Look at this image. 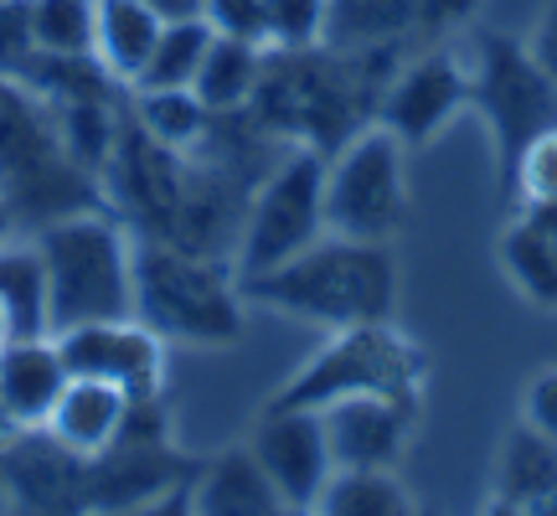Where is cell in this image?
<instances>
[{
  "instance_id": "31",
  "label": "cell",
  "mask_w": 557,
  "mask_h": 516,
  "mask_svg": "<svg viewBox=\"0 0 557 516\" xmlns=\"http://www.w3.org/2000/svg\"><path fill=\"white\" fill-rule=\"evenodd\" d=\"M527 52H532L542 73L557 83V0H547V11L537 16V32L527 41Z\"/></svg>"
},
{
  "instance_id": "4",
  "label": "cell",
  "mask_w": 557,
  "mask_h": 516,
  "mask_svg": "<svg viewBox=\"0 0 557 516\" xmlns=\"http://www.w3.org/2000/svg\"><path fill=\"white\" fill-rule=\"evenodd\" d=\"M423 382H429V357L418 352V341L403 336L393 320H361V325H341L336 336L269 397V408H325L336 397L357 393L423 403Z\"/></svg>"
},
{
  "instance_id": "14",
  "label": "cell",
  "mask_w": 557,
  "mask_h": 516,
  "mask_svg": "<svg viewBox=\"0 0 557 516\" xmlns=\"http://www.w3.org/2000/svg\"><path fill=\"white\" fill-rule=\"evenodd\" d=\"M67 378L73 372L58 352V336H11L0 346V408L16 423V434L47 429Z\"/></svg>"
},
{
  "instance_id": "34",
  "label": "cell",
  "mask_w": 557,
  "mask_h": 516,
  "mask_svg": "<svg viewBox=\"0 0 557 516\" xmlns=\"http://www.w3.org/2000/svg\"><path fill=\"white\" fill-rule=\"evenodd\" d=\"M0 512H16V506H11V486H5V470H0Z\"/></svg>"
},
{
  "instance_id": "16",
  "label": "cell",
  "mask_w": 557,
  "mask_h": 516,
  "mask_svg": "<svg viewBox=\"0 0 557 516\" xmlns=\"http://www.w3.org/2000/svg\"><path fill=\"white\" fill-rule=\"evenodd\" d=\"M191 512L201 516H274L284 512L274 480L263 476V465L253 450H222L218 459H207L191 480Z\"/></svg>"
},
{
  "instance_id": "33",
  "label": "cell",
  "mask_w": 557,
  "mask_h": 516,
  "mask_svg": "<svg viewBox=\"0 0 557 516\" xmlns=\"http://www.w3.org/2000/svg\"><path fill=\"white\" fill-rule=\"evenodd\" d=\"M11 228H16V212H11V201L0 197V243L11 238Z\"/></svg>"
},
{
  "instance_id": "35",
  "label": "cell",
  "mask_w": 557,
  "mask_h": 516,
  "mask_svg": "<svg viewBox=\"0 0 557 516\" xmlns=\"http://www.w3.org/2000/svg\"><path fill=\"white\" fill-rule=\"evenodd\" d=\"M11 341V316H5V305H0V346Z\"/></svg>"
},
{
  "instance_id": "10",
  "label": "cell",
  "mask_w": 557,
  "mask_h": 516,
  "mask_svg": "<svg viewBox=\"0 0 557 516\" xmlns=\"http://www.w3.org/2000/svg\"><path fill=\"white\" fill-rule=\"evenodd\" d=\"M248 450L263 465V476L274 480L284 512H315L320 491L336 470L315 408H263Z\"/></svg>"
},
{
  "instance_id": "24",
  "label": "cell",
  "mask_w": 557,
  "mask_h": 516,
  "mask_svg": "<svg viewBox=\"0 0 557 516\" xmlns=\"http://www.w3.org/2000/svg\"><path fill=\"white\" fill-rule=\"evenodd\" d=\"M212 21L207 16H186V21H165L160 26V41L150 62H145V73L135 78V88H191L201 73V58H207V47H212Z\"/></svg>"
},
{
  "instance_id": "30",
  "label": "cell",
  "mask_w": 557,
  "mask_h": 516,
  "mask_svg": "<svg viewBox=\"0 0 557 516\" xmlns=\"http://www.w3.org/2000/svg\"><path fill=\"white\" fill-rule=\"evenodd\" d=\"M521 414H527V429H537L542 439L557 444V367H547V372H537V378L527 382Z\"/></svg>"
},
{
  "instance_id": "5",
  "label": "cell",
  "mask_w": 557,
  "mask_h": 516,
  "mask_svg": "<svg viewBox=\"0 0 557 516\" xmlns=\"http://www.w3.org/2000/svg\"><path fill=\"white\" fill-rule=\"evenodd\" d=\"M408 222L403 139L387 124H361L325 160V233L367 243H393Z\"/></svg>"
},
{
  "instance_id": "18",
  "label": "cell",
  "mask_w": 557,
  "mask_h": 516,
  "mask_svg": "<svg viewBox=\"0 0 557 516\" xmlns=\"http://www.w3.org/2000/svg\"><path fill=\"white\" fill-rule=\"evenodd\" d=\"M263 58H269V47H259V41L212 37L191 94H197L212 114H248V103H253L259 78H263Z\"/></svg>"
},
{
  "instance_id": "9",
  "label": "cell",
  "mask_w": 557,
  "mask_h": 516,
  "mask_svg": "<svg viewBox=\"0 0 557 516\" xmlns=\"http://www.w3.org/2000/svg\"><path fill=\"white\" fill-rule=\"evenodd\" d=\"M58 352L73 378L114 382L135 403L160 397L165 388V336H156L139 316L88 320V325L58 331Z\"/></svg>"
},
{
  "instance_id": "15",
  "label": "cell",
  "mask_w": 557,
  "mask_h": 516,
  "mask_svg": "<svg viewBox=\"0 0 557 516\" xmlns=\"http://www.w3.org/2000/svg\"><path fill=\"white\" fill-rule=\"evenodd\" d=\"M129 403H135V397L124 393V388H114V382L67 378V388H62V397H58V408H52V418H47V434L58 439L62 450L94 459V455H103V450L124 434Z\"/></svg>"
},
{
  "instance_id": "22",
  "label": "cell",
  "mask_w": 557,
  "mask_h": 516,
  "mask_svg": "<svg viewBox=\"0 0 557 516\" xmlns=\"http://www.w3.org/2000/svg\"><path fill=\"white\" fill-rule=\"evenodd\" d=\"M0 305L11 316V336H52L47 269L37 243H0Z\"/></svg>"
},
{
  "instance_id": "36",
  "label": "cell",
  "mask_w": 557,
  "mask_h": 516,
  "mask_svg": "<svg viewBox=\"0 0 557 516\" xmlns=\"http://www.w3.org/2000/svg\"><path fill=\"white\" fill-rule=\"evenodd\" d=\"M5 434H16V423L5 418V408H0V444H5Z\"/></svg>"
},
{
  "instance_id": "25",
  "label": "cell",
  "mask_w": 557,
  "mask_h": 516,
  "mask_svg": "<svg viewBox=\"0 0 557 516\" xmlns=\"http://www.w3.org/2000/svg\"><path fill=\"white\" fill-rule=\"evenodd\" d=\"M32 32L52 58L94 52V0H32Z\"/></svg>"
},
{
  "instance_id": "3",
  "label": "cell",
  "mask_w": 557,
  "mask_h": 516,
  "mask_svg": "<svg viewBox=\"0 0 557 516\" xmlns=\"http://www.w3.org/2000/svg\"><path fill=\"white\" fill-rule=\"evenodd\" d=\"M37 254L47 269L52 336L88 320L135 316V233H124L103 207L37 228Z\"/></svg>"
},
{
  "instance_id": "11",
  "label": "cell",
  "mask_w": 557,
  "mask_h": 516,
  "mask_svg": "<svg viewBox=\"0 0 557 516\" xmlns=\"http://www.w3.org/2000/svg\"><path fill=\"white\" fill-rule=\"evenodd\" d=\"M475 0H331L325 47L341 52H408L418 41H438L465 21Z\"/></svg>"
},
{
  "instance_id": "2",
  "label": "cell",
  "mask_w": 557,
  "mask_h": 516,
  "mask_svg": "<svg viewBox=\"0 0 557 516\" xmlns=\"http://www.w3.org/2000/svg\"><path fill=\"white\" fill-rule=\"evenodd\" d=\"M218 254L176 238H135V316L165 341L233 346L243 336V284Z\"/></svg>"
},
{
  "instance_id": "6",
  "label": "cell",
  "mask_w": 557,
  "mask_h": 516,
  "mask_svg": "<svg viewBox=\"0 0 557 516\" xmlns=\"http://www.w3.org/2000/svg\"><path fill=\"white\" fill-rule=\"evenodd\" d=\"M315 238H325V156L315 145H295L243 207L233 269L238 279H253L310 248Z\"/></svg>"
},
{
  "instance_id": "26",
  "label": "cell",
  "mask_w": 557,
  "mask_h": 516,
  "mask_svg": "<svg viewBox=\"0 0 557 516\" xmlns=\"http://www.w3.org/2000/svg\"><path fill=\"white\" fill-rule=\"evenodd\" d=\"M269 11V52H305L325 41L331 0H263Z\"/></svg>"
},
{
  "instance_id": "28",
  "label": "cell",
  "mask_w": 557,
  "mask_h": 516,
  "mask_svg": "<svg viewBox=\"0 0 557 516\" xmlns=\"http://www.w3.org/2000/svg\"><path fill=\"white\" fill-rule=\"evenodd\" d=\"M41 58L37 32H32V0H0V78L21 83Z\"/></svg>"
},
{
  "instance_id": "1",
  "label": "cell",
  "mask_w": 557,
  "mask_h": 516,
  "mask_svg": "<svg viewBox=\"0 0 557 516\" xmlns=\"http://www.w3.org/2000/svg\"><path fill=\"white\" fill-rule=\"evenodd\" d=\"M243 299H263L278 316L310 320L325 331L361 325V320H393L398 258H393V243L325 233L295 258L243 279Z\"/></svg>"
},
{
  "instance_id": "8",
  "label": "cell",
  "mask_w": 557,
  "mask_h": 516,
  "mask_svg": "<svg viewBox=\"0 0 557 516\" xmlns=\"http://www.w3.org/2000/svg\"><path fill=\"white\" fill-rule=\"evenodd\" d=\"M465 103H470V62H459L449 47H423L387 78L377 99V124H387L408 150L449 130L465 114Z\"/></svg>"
},
{
  "instance_id": "12",
  "label": "cell",
  "mask_w": 557,
  "mask_h": 516,
  "mask_svg": "<svg viewBox=\"0 0 557 516\" xmlns=\"http://www.w3.org/2000/svg\"><path fill=\"white\" fill-rule=\"evenodd\" d=\"M325 423V444L336 470H393L413 439L418 423V403H398V397L382 393H357V397H336L315 408Z\"/></svg>"
},
{
  "instance_id": "20",
  "label": "cell",
  "mask_w": 557,
  "mask_h": 516,
  "mask_svg": "<svg viewBox=\"0 0 557 516\" xmlns=\"http://www.w3.org/2000/svg\"><path fill=\"white\" fill-rule=\"evenodd\" d=\"M129 94H135L139 130L156 139V145H165V150H181V156L207 145L212 124H218V114L191 88H129Z\"/></svg>"
},
{
  "instance_id": "21",
  "label": "cell",
  "mask_w": 557,
  "mask_h": 516,
  "mask_svg": "<svg viewBox=\"0 0 557 516\" xmlns=\"http://www.w3.org/2000/svg\"><path fill=\"white\" fill-rule=\"evenodd\" d=\"M500 269L537 310H557V243L532 212L500 233Z\"/></svg>"
},
{
  "instance_id": "19",
  "label": "cell",
  "mask_w": 557,
  "mask_h": 516,
  "mask_svg": "<svg viewBox=\"0 0 557 516\" xmlns=\"http://www.w3.org/2000/svg\"><path fill=\"white\" fill-rule=\"evenodd\" d=\"M496 506L506 512H557V444L537 429H521L506 444L496 480Z\"/></svg>"
},
{
  "instance_id": "37",
  "label": "cell",
  "mask_w": 557,
  "mask_h": 516,
  "mask_svg": "<svg viewBox=\"0 0 557 516\" xmlns=\"http://www.w3.org/2000/svg\"><path fill=\"white\" fill-rule=\"evenodd\" d=\"M0 197H5V192H0Z\"/></svg>"
},
{
  "instance_id": "17",
  "label": "cell",
  "mask_w": 557,
  "mask_h": 516,
  "mask_svg": "<svg viewBox=\"0 0 557 516\" xmlns=\"http://www.w3.org/2000/svg\"><path fill=\"white\" fill-rule=\"evenodd\" d=\"M165 21L139 0H94V58L120 88H135Z\"/></svg>"
},
{
  "instance_id": "29",
  "label": "cell",
  "mask_w": 557,
  "mask_h": 516,
  "mask_svg": "<svg viewBox=\"0 0 557 516\" xmlns=\"http://www.w3.org/2000/svg\"><path fill=\"white\" fill-rule=\"evenodd\" d=\"M207 21L218 37H243L269 47V11L263 0H207Z\"/></svg>"
},
{
  "instance_id": "27",
  "label": "cell",
  "mask_w": 557,
  "mask_h": 516,
  "mask_svg": "<svg viewBox=\"0 0 557 516\" xmlns=\"http://www.w3.org/2000/svg\"><path fill=\"white\" fill-rule=\"evenodd\" d=\"M511 186L521 192L527 207H557V124L527 139V150L517 156V171H511Z\"/></svg>"
},
{
  "instance_id": "7",
  "label": "cell",
  "mask_w": 557,
  "mask_h": 516,
  "mask_svg": "<svg viewBox=\"0 0 557 516\" xmlns=\"http://www.w3.org/2000/svg\"><path fill=\"white\" fill-rule=\"evenodd\" d=\"M470 103H475L485 124H491V145H496V181L500 192H511V171L527 139L557 124V83L537 67V58L511 37L485 32L470 58Z\"/></svg>"
},
{
  "instance_id": "32",
  "label": "cell",
  "mask_w": 557,
  "mask_h": 516,
  "mask_svg": "<svg viewBox=\"0 0 557 516\" xmlns=\"http://www.w3.org/2000/svg\"><path fill=\"white\" fill-rule=\"evenodd\" d=\"M150 5L160 21H186V16H207V0H139Z\"/></svg>"
},
{
  "instance_id": "23",
  "label": "cell",
  "mask_w": 557,
  "mask_h": 516,
  "mask_svg": "<svg viewBox=\"0 0 557 516\" xmlns=\"http://www.w3.org/2000/svg\"><path fill=\"white\" fill-rule=\"evenodd\" d=\"M315 512L325 516H408L413 496L393 470H331Z\"/></svg>"
},
{
  "instance_id": "13",
  "label": "cell",
  "mask_w": 557,
  "mask_h": 516,
  "mask_svg": "<svg viewBox=\"0 0 557 516\" xmlns=\"http://www.w3.org/2000/svg\"><path fill=\"white\" fill-rule=\"evenodd\" d=\"M0 470L21 512H88V459L62 450L58 439H11L0 450Z\"/></svg>"
}]
</instances>
